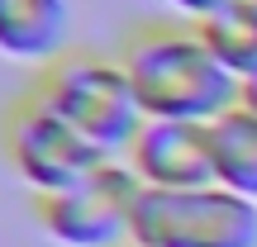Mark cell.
<instances>
[{
    "label": "cell",
    "mask_w": 257,
    "mask_h": 247,
    "mask_svg": "<svg viewBox=\"0 0 257 247\" xmlns=\"http://www.w3.org/2000/svg\"><path fill=\"white\" fill-rule=\"evenodd\" d=\"M210 152H214V185L257 204V114L248 105H233L210 124Z\"/></svg>",
    "instance_id": "8"
},
{
    "label": "cell",
    "mask_w": 257,
    "mask_h": 247,
    "mask_svg": "<svg viewBox=\"0 0 257 247\" xmlns=\"http://www.w3.org/2000/svg\"><path fill=\"white\" fill-rule=\"evenodd\" d=\"M34 91L105 157H124L148 119L124 62L105 53H62L34 76Z\"/></svg>",
    "instance_id": "2"
},
{
    "label": "cell",
    "mask_w": 257,
    "mask_h": 247,
    "mask_svg": "<svg viewBox=\"0 0 257 247\" xmlns=\"http://www.w3.org/2000/svg\"><path fill=\"white\" fill-rule=\"evenodd\" d=\"M195 29L205 48L224 62V72H233L238 81L257 72V0H229L214 15H205Z\"/></svg>",
    "instance_id": "9"
},
{
    "label": "cell",
    "mask_w": 257,
    "mask_h": 247,
    "mask_svg": "<svg viewBox=\"0 0 257 247\" xmlns=\"http://www.w3.org/2000/svg\"><path fill=\"white\" fill-rule=\"evenodd\" d=\"M138 247H257V204L224 185L143 190L134 209Z\"/></svg>",
    "instance_id": "5"
},
{
    "label": "cell",
    "mask_w": 257,
    "mask_h": 247,
    "mask_svg": "<svg viewBox=\"0 0 257 247\" xmlns=\"http://www.w3.org/2000/svg\"><path fill=\"white\" fill-rule=\"evenodd\" d=\"M119 62L148 119L214 124L224 110L238 105V76L224 72V62L205 48L195 24L148 19L128 29Z\"/></svg>",
    "instance_id": "1"
},
{
    "label": "cell",
    "mask_w": 257,
    "mask_h": 247,
    "mask_svg": "<svg viewBox=\"0 0 257 247\" xmlns=\"http://www.w3.org/2000/svg\"><path fill=\"white\" fill-rule=\"evenodd\" d=\"M128 247H138V242H128Z\"/></svg>",
    "instance_id": "12"
},
{
    "label": "cell",
    "mask_w": 257,
    "mask_h": 247,
    "mask_svg": "<svg viewBox=\"0 0 257 247\" xmlns=\"http://www.w3.org/2000/svg\"><path fill=\"white\" fill-rule=\"evenodd\" d=\"M138 200H143V181L128 171L124 157H110L86 181L57 195H38L34 219L43 238L57 247H128Z\"/></svg>",
    "instance_id": "4"
},
{
    "label": "cell",
    "mask_w": 257,
    "mask_h": 247,
    "mask_svg": "<svg viewBox=\"0 0 257 247\" xmlns=\"http://www.w3.org/2000/svg\"><path fill=\"white\" fill-rule=\"evenodd\" d=\"M67 0H0V57L24 67H53L67 53Z\"/></svg>",
    "instance_id": "7"
},
{
    "label": "cell",
    "mask_w": 257,
    "mask_h": 247,
    "mask_svg": "<svg viewBox=\"0 0 257 247\" xmlns=\"http://www.w3.org/2000/svg\"><path fill=\"white\" fill-rule=\"evenodd\" d=\"M124 162L143 181V190H200V185H214L210 124L143 119Z\"/></svg>",
    "instance_id": "6"
},
{
    "label": "cell",
    "mask_w": 257,
    "mask_h": 247,
    "mask_svg": "<svg viewBox=\"0 0 257 247\" xmlns=\"http://www.w3.org/2000/svg\"><path fill=\"white\" fill-rule=\"evenodd\" d=\"M238 105H248V110L257 114V72H252V76H243V81H238Z\"/></svg>",
    "instance_id": "11"
},
{
    "label": "cell",
    "mask_w": 257,
    "mask_h": 247,
    "mask_svg": "<svg viewBox=\"0 0 257 247\" xmlns=\"http://www.w3.org/2000/svg\"><path fill=\"white\" fill-rule=\"evenodd\" d=\"M167 5H172L176 15H186V24H200L205 15H214V10L229 5V0H167Z\"/></svg>",
    "instance_id": "10"
},
{
    "label": "cell",
    "mask_w": 257,
    "mask_h": 247,
    "mask_svg": "<svg viewBox=\"0 0 257 247\" xmlns=\"http://www.w3.org/2000/svg\"><path fill=\"white\" fill-rule=\"evenodd\" d=\"M0 147H5L10 171L34 190V200L38 195L67 190V185L86 181L95 166L110 162V157L95 143H86L34 86L10 100L5 119H0Z\"/></svg>",
    "instance_id": "3"
}]
</instances>
